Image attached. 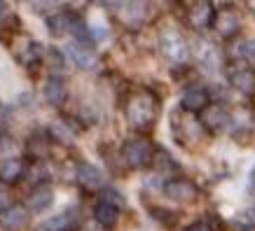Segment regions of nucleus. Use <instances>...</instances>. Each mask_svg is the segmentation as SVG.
<instances>
[{"label": "nucleus", "instance_id": "bb28decb", "mask_svg": "<svg viewBox=\"0 0 255 231\" xmlns=\"http://www.w3.org/2000/svg\"><path fill=\"white\" fill-rule=\"evenodd\" d=\"M5 12H7V5H5V2H0V19L5 16Z\"/></svg>", "mask_w": 255, "mask_h": 231}, {"label": "nucleus", "instance_id": "5701e85b", "mask_svg": "<svg viewBox=\"0 0 255 231\" xmlns=\"http://www.w3.org/2000/svg\"><path fill=\"white\" fill-rule=\"evenodd\" d=\"M244 59L255 63V40H248L246 42V49H244Z\"/></svg>", "mask_w": 255, "mask_h": 231}, {"label": "nucleus", "instance_id": "423d86ee", "mask_svg": "<svg viewBox=\"0 0 255 231\" xmlns=\"http://www.w3.org/2000/svg\"><path fill=\"white\" fill-rule=\"evenodd\" d=\"M180 105L187 112H204V110L211 105V93L204 89V86H190L183 91V98H180Z\"/></svg>", "mask_w": 255, "mask_h": 231}, {"label": "nucleus", "instance_id": "39448f33", "mask_svg": "<svg viewBox=\"0 0 255 231\" xmlns=\"http://www.w3.org/2000/svg\"><path fill=\"white\" fill-rule=\"evenodd\" d=\"M68 56L73 59V63L82 70H94L99 66V54H96V49L92 45H82V42H70L68 45Z\"/></svg>", "mask_w": 255, "mask_h": 231}, {"label": "nucleus", "instance_id": "a211bd4d", "mask_svg": "<svg viewBox=\"0 0 255 231\" xmlns=\"http://www.w3.org/2000/svg\"><path fill=\"white\" fill-rule=\"evenodd\" d=\"M42 229L45 231H73L75 229V215L70 210H66L61 215H54L52 220H47Z\"/></svg>", "mask_w": 255, "mask_h": 231}, {"label": "nucleus", "instance_id": "1a4fd4ad", "mask_svg": "<svg viewBox=\"0 0 255 231\" xmlns=\"http://www.w3.org/2000/svg\"><path fill=\"white\" fill-rule=\"evenodd\" d=\"M201 122L211 131H225L230 126V112L225 108H220V105H209L204 110V119Z\"/></svg>", "mask_w": 255, "mask_h": 231}, {"label": "nucleus", "instance_id": "20e7f679", "mask_svg": "<svg viewBox=\"0 0 255 231\" xmlns=\"http://www.w3.org/2000/svg\"><path fill=\"white\" fill-rule=\"evenodd\" d=\"M162 192L166 199L176 201V203H192L197 199V187L187 180V177H173L166 180L162 187Z\"/></svg>", "mask_w": 255, "mask_h": 231}, {"label": "nucleus", "instance_id": "6ab92c4d", "mask_svg": "<svg viewBox=\"0 0 255 231\" xmlns=\"http://www.w3.org/2000/svg\"><path fill=\"white\" fill-rule=\"evenodd\" d=\"M49 136H52L54 140H59V143H63V145H70V143L75 140V131H73L66 122H52L49 124Z\"/></svg>", "mask_w": 255, "mask_h": 231}, {"label": "nucleus", "instance_id": "a878e982", "mask_svg": "<svg viewBox=\"0 0 255 231\" xmlns=\"http://www.w3.org/2000/svg\"><path fill=\"white\" fill-rule=\"evenodd\" d=\"M5 199H7V194H5V189H0V213L5 210Z\"/></svg>", "mask_w": 255, "mask_h": 231}, {"label": "nucleus", "instance_id": "6e6552de", "mask_svg": "<svg viewBox=\"0 0 255 231\" xmlns=\"http://www.w3.org/2000/svg\"><path fill=\"white\" fill-rule=\"evenodd\" d=\"M75 175H78V182L85 187V189H99V187L103 185V180H106L103 170H101L99 166L89 163V161L80 163L78 170H75Z\"/></svg>", "mask_w": 255, "mask_h": 231}, {"label": "nucleus", "instance_id": "4be33fe9", "mask_svg": "<svg viewBox=\"0 0 255 231\" xmlns=\"http://www.w3.org/2000/svg\"><path fill=\"white\" fill-rule=\"evenodd\" d=\"M101 201H108V203L117 206V208H122L124 203H127V201L120 196V192H117V189H106V192H103V199H101Z\"/></svg>", "mask_w": 255, "mask_h": 231}, {"label": "nucleus", "instance_id": "412c9836", "mask_svg": "<svg viewBox=\"0 0 255 231\" xmlns=\"http://www.w3.org/2000/svg\"><path fill=\"white\" fill-rule=\"evenodd\" d=\"M28 150H31V154H33V156H38V159L47 154L45 143H42V138H38V136H35V138H31V143H28Z\"/></svg>", "mask_w": 255, "mask_h": 231}, {"label": "nucleus", "instance_id": "b1692460", "mask_svg": "<svg viewBox=\"0 0 255 231\" xmlns=\"http://www.w3.org/2000/svg\"><path fill=\"white\" fill-rule=\"evenodd\" d=\"M185 231H213V229H211L209 222H194V224H190Z\"/></svg>", "mask_w": 255, "mask_h": 231}, {"label": "nucleus", "instance_id": "9d476101", "mask_svg": "<svg viewBox=\"0 0 255 231\" xmlns=\"http://www.w3.org/2000/svg\"><path fill=\"white\" fill-rule=\"evenodd\" d=\"M52 203H54V192H52L49 187H38V189H33V192L28 194L26 210H31V213H45Z\"/></svg>", "mask_w": 255, "mask_h": 231}, {"label": "nucleus", "instance_id": "aec40b11", "mask_svg": "<svg viewBox=\"0 0 255 231\" xmlns=\"http://www.w3.org/2000/svg\"><path fill=\"white\" fill-rule=\"evenodd\" d=\"M70 28V14L68 12H61V14H54L52 19H49V33L52 35H66Z\"/></svg>", "mask_w": 255, "mask_h": 231}, {"label": "nucleus", "instance_id": "393cba45", "mask_svg": "<svg viewBox=\"0 0 255 231\" xmlns=\"http://www.w3.org/2000/svg\"><path fill=\"white\" fill-rule=\"evenodd\" d=\"M52 56H54V68H59V70H61V68H63V63H66V59H63V56L59 54L56 49H54V52H52Z\"/></svg>", "mask_w": 255, "mask_h": 231}, {"label": "nucleus", "instance_id": "7ed1b4c3", "mask_svg": "<svg viewBox=\"0 0 255 231\" xmlns=\"http://www.w3.org/2000/svg\"><path fill=\"white\" fill-rule=\"evenodd\" d=\"M162 54L169 59L173 66H185L190 61V47H187V40L176 31V28H169V31L162 33Z\"/></svg>", "mask_w": 255, "mask_h": 231}, {"label": "nucleus", "instance_id": "f8f14e48", "mask_svg": "<svg viewBox=\"0 0 255 231\" xmlns=\"http://www.w3.org/2000/svg\"><path fill=\"white\" fill-rule=\"evenodd\" d=\"M94 220L99 222V227L103 229H113L120 220V208L108 203V201H99L96 206H94Z\"/></svg>", "mask_w": 255, "mask_h": 231}, {"label": "nucleus", "instance_id": "4468645a", "mask_svg": "<svg viewBox=\"0 0 255 231\" xmlns=\"http://www.w3.org/2000/svg\"><path fill=\"white\" fill-rule=\"evenodd\" d=\"M23 175V161L16 159V156H9V159H2L0 161V180L5 185H14L19 182Z\"/></svg>", "mask_w": 255, "mask_h": 231}, {"label": "nucleus", "instance_id": "f257e3e1", "mask_svg": "<svg viewBox=\"0 0 255 231\" xmlns=\"http://www.w3.org/2000/svg\"><path fill=\"white\" fill-rule=\"evenodd\" d=\"M127 119L136 129H150L157 119V100L152 93L138 91L127 100Z\"/></svg>", "mask_w": 255, "mask_h": 231}, {"label": "nucleus", "instance_id": "9b49d317", "mask_svg": "<svg viewBox=\"0 0 255 231\" xmlns=\"http://www.w3.org/2000/svg\"><path fill=\"white\" fill-rule=\"evenodd\" d=\"M68 98V89H66V82L61 77H49L45 84V100L54 108H61Z\"/></svg>", "mask_w": 255, "mask_h": 231}, {"label": "nucleus", "instance_id": "cd10ccee", "mask_svg": "<svg viewBox=\"0 0 255 231\" xmlns=\"http://www.w3.org/2000/svg\"><path fill=\"white\" fill-rule=\"evenodd\" d=\"M253 217H255V213H253Z\"/></svg>", "mask_w": 255, "mask_h": 231}, {"label": "nucleus", "instance_id": "2eb2a0df", "mask_svg": "<svg viewBox=\"0 0 255 231\" xmlns=\"http://www.w3.org/2000/svg\"><path fill=\"white\" fill-rule=\"evenodd\" d=\"M190 23L194 28H209L213 23V5L211 2H194L190 7Z\"/></svg>", "mask_w": 255, "mask_h": 231}, {"label": "nucleus", "instance_id": "ddd939ff", "mask_svg": "<svg viewBox=\"0 0 255 231\" xmlns=\"http://www.w3.org/2000/svg\"><path fill=\"white\" fill-rule=\"evenodd\" d=\"M213 23H216V31L223 38H232L234 33L239 31V16L234 14L232 9H220L218 14H213Z\"/></svg>", "mask_w": 255, "mask_h": 231}, {"label": "nucleus", "instance_id": "f3484780", "mask_svg": "<svg viewBox=\"0 0 255 231\" xmlns=\"http://www.w3.org/2000/svg\"><path fill=\"white\" fill-rule=\"evenodd\" d=\"M199 61L209 73H216V70L220 68V52H218L211 42H204L199 49Z\"/></svg>", "mask_w": 255, "mask_h": 231}, {"label": "nucleus", "instance_id": "f03ea898", "mask_svg": "<svg viewBox=\"0 0 255 231\" xmlns=\"http://www.w3.org/2000/svg\"><path fill=\"white\" fill-rule=\"evenodd\" d=\"M122 159L131 168H145L155 159V145L147 138H131L122 145Z\"/></svg>", "mask_w": 255, "mask_h": 231}, {"label": "nucleus", "instance_id": "0eeeda50", "mask_svg": "<svg viewBox=\"0 0 255 231\" xmlns=\"http://www.w3.org/2000/svg\"><path fill=\"white\" fill-rule=\"evenodd\" d=\"M26 222H28V210L23 208V206H19V203L7 206V208L0 213V224H2V229H7V231L23 229Z\"/></svg>", "mask_w": 255, "mask_h": 231}, {"label": "nucleus", "instance_id": "dca6fc26", "mask_svg": "<svg viewBox=\"0 0 255 231\" xmlns=\"http://www.w3.org/2000/svg\"><path fill=\"white\" fill-rule=\"evenodd\" d=\"M232 84L234 89H239L241 93H246V96H251V93L255 91V73L251 68H239L232 73Z\"/></svg>", "mask_w": 255, "mask_h": 231}]
</instances>
